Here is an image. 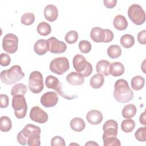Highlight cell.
<instances>
[{
  "label": "cell",
  "mask_w": 146,
  "mask_h": 146,
  "mask_svg": "<svg viewBox=\"0 0 146 146\" xmlns=\"http://www.w3.org/2000/svg\"><path fill=\"white\" fill-rule=\"evenodd\" d=\"M90 37L95 42L108 43L113 40V34L109 29H103L99 27H95L91 30Z\"/></svg>",
  "instance_id": "obj_5"
},
{
  "label": "cell",
  "mask_w": 146,
  "mask_h": 146,
  "mask_svg": "<svg viewBox=\"0 0 146 146\" xmlns=\"http://www.w3.org/2000/svg\"><path fill=\"white\" fill-rule=\"evenodd\" d=\"M70 126L73 131L76 132H81L85 128L86 124L82 118L75 117L70 121Z\"/></svg>",
  "instance_id": "obj_23"
},
{
  "label": "cell",
  "mask_w": 146,
  "mask_h": 146,
  "mask_svg": "<svg viewBox=\"0 0 146 146\" xmlns=\"http://www.w3.org/2000/svg\"><path fill=\"white\" fill-rule=\"evenodd\" d=\"M65 145L66 143L64 139L59 136L53 137L51 140V146H64Z\"/></svg>",
  "instance_id": "obj_37"
},
{
  "label": "cell",
  "mask_w": 146,
  "mask_h": 146,
  "mask_svg": "<svg viewBox=\"0 0 146 146\" xmlns=\"http://www.w3.org/2000/svg\"><path fill=\"white\" fill-rule=\"evenodd\" d=\"M145 84V79L140 75H137L132 78L131 82L132 88L135 91H139L143 88Z\"/></svg>",
  "instance_id": "obj_26"
},
{
  "label": "cell",
  "mask_w": 146,
  "mask_h": 146,
  "mask_svg": "<svg viewBox=\"0 0 146 146\" xmlns=\"http://www.w3.org/2000/svg\"><path fill=\"white\" fill-rule=\"evenodd\" d=\"M44 16L49 22H54L58 17V10L57 7L52 4L47 5L44 9Z\"/></svg>",
  "instance_id": "obj_17"
},
{
  "label": "cell",
  "mask_w": 146,
  "mask_h": 146,
  "mask_svg": "<svg viewBox=\"0 0 146 146\" xmlns=\"http://www.w3.org/2000/svg\"><path fill=\"white\" fill-rule=\"evenodd\" d=\"M108 72L110 74L115 77L121 76L124 72V66L120 62H113L110 64Z\"/></svg>",
  "instance_id": "obj_18"
},
{
  "label": "cell",
  "mask_w": 146,
  "mask_h": 146,
  "mask_svg": "<svg viewBox=\"0 0 146 146\" xmlns=\"http://www.w3.org/2000/svg\"><path fill=\"white\" fill-rule=\"evenodd\" d=\"M103 3L104 6L108 9H112L116 5L117 3L116 0H104Z\"/></svg>",
  "instance_id": "obj_42"
},
{
  "label": "cell",
  "mask_w": 146,
  "mask_h": 146,
  "mask_svg": "<svg viewBox=\"0 0 146 146\" xmlns=\"http://www.w3.org/2000/svg\"><path fill=\"white\" fill-rule=\"evenodd\" d=\"M103 144L104 146H120L121 143L120 140L116 137L110 138L103 140Z\"/></svg>",
  "instance_id": "obj_38"
},
{
  "label": "cell",
  "mask_w": 146,
  "mask_h": 146,
  "mask_svg": "<svg viewBox=\"0 0 146 146\" xmlns=\"http://www.w3.org/2000/svg\"><path fill=\"white\" fill-rule=\"evenodd\" d=\"M41 131L39 127L28 124L17 135L18 142L23 145L39 146L40 144Z\"/></svg>",
  "instance_id": "obj_1"
},
{
  "label": "cell",
  "mask_w": 146,
  "mask_h": 146,
  "mask_svg": "<svg viewBox=\"0 0 146 146\" xmlns=\"http://www.w3.org/2000/svg\"><path fill=\"white\" fill-rule=\"evenodd\" d=\"M27 92V87L22 83L15 84L11 90V94L12 96L21 94L25 95Z\"/></svg>",
  "instance_id": "obj_32"
},
{
  "label": "cell",
  "mask_w": 146,
  "mask_h": 146,
  "mask_svg": "<svg viewBox=\"0 0 146 146\" xmlns=\"http://www.w3.org/2000/svg\"><path fill=\"white\" fill-rule=\"evenodd\" d=\"M104 78L102 74H96L92 76L90 81V84L93 88H99L104 84Z\"/></svg>",
  "instance_id": "obj_25"
},
{
  "label": "cell",
  "mask_w": 146,
  "mask_h": 146,
  "mask_svg": "<svg viewBox=\"0 0 146 146\" xmlns=\"http://www.w3.org/2000/svg\"><path fill=\"white\" fill-rule=\"evenodd\" d=\"M9 97L6 94L0 95V107L1 108H5L9 106Z\"/></svg>",
  "instance_id": "obj_40"
},
{
  "label": "cell",
  "mask_w": 146,
  "mask_h": 146,
  "mask_svg": "<svg viewBox=\"0 0 146 146\" xmlns=\"http://www.w3.org/2000/svg\"><path fill=\"white\" fill-rule=\"evenodd\" d=\"M137 112V109L136 106L133 104H129L125 105L121 112L122 116L125 119H131L135 116Z\"/></svg>",
  "instance_id": "obj_24"
},
{
  "label": "cell",
  "mask_w": 146,
  "mask_h": 146,
  "mask_svg": "<svg viewBox=\"0 0 146 146\" xmlns=\"http://www.w3.org/2000/svg\"><path fill=\"white\" fill-rule=\"evenodd\" d=\"M113 25L116 29L119 31H123L127 28L128 22L124 16L122 15H117L113 19Z\"/></svg>",
  "instance_id": "obj_21"
},
{
  "label": "cell",
  "mask_w": 146,
  "mask_h": 146,
  "mask_svg": "<svg viewBox=\"0 0 146 146\" xmlns=\"http://www.w3.org/2000/svg\"><path fill=\"white\" fill-rule=\"evenodd\" d=\"M51 27L50 25L46 22L39 23L37 26V32L42 36H47L50 34Z\"/></svg>",
  "instance_id": "obj_31"
},
{
  "label": "cell",
  "mask_w": 146,
  "mask_h": 146,
  "mask_svg": "<svg viewBox=\"0 0 146 146\" xmlns=\"http://www.w3.org/2000/svg\"><path fill=\"white\" fill-rule=\"evenodd\" d=\"M35 21V16L32 13H26L23 14L21 18V23L25 25L29 26L32 25Z\"/></svg>",
  "instance_id": "obj_33"
},
{
  "label": "cell",
  "mask_w": 146,
  "mask_h": 146,
  "mask_svg": "<svg viewBox=\"0 0 146 146\" xmlns=\"http://www.w3.org/2000/svg\"><path fill=\"white\" fill-rule=\"evenodd\" d=\"M145 111H144L142 113H141V115H140V117H139V121H140V123L144 125V126L146 125V123H145Z\"/></svg>",
  "instance_id": "obj_43"
},
{
  "label": "cell",
  "mask_w": 146,
  "mask_h": 146,
  "mask_svg": "<svg viewBox=\"0 0 146 146\" xmlns=\"http://www.w3.org/2000/svg\"><path fill=\"white\" fill-rule=\"evenodd\" d=\"M128 15L131 21L137 25L143 24L145 21V13L141 6L137 4H133L129 7Z\"/></svg>",
  "instance_id": "obj_7"
},
{
  "label": "cell",
  "mask_w": 146,
  "mask_h": 146,
  "mask_svg": "<svg viewBox=\"0 0 146 146\" xmlns=\"http://www.w3.org/2000/svg\"><path fill=\"white\" fill-rule=\"evenodd\" d=\"M2 48L9 54H14L18 47V38L14 34L9 33L5 35L2 39Z\"/></svg>",
  "instance_id": "obj_10"
},
{
  "label": "cell",
  "mask_w": 146,
  "mask_h": 146,
  "mask_svg": "<svg viewBox=\"0 0 146 146\" xmlns=\"http://www.w3.org/2000/svg\"><path fill=\"white\" fill-rule=\"evenodd\" d=\"M145 35H146V30H143L138 33L137 40L140 44H146Z\"/></svg>",
  "instance_id": "obj_41"
},
{
  "label": "cell",
  "mask_w": 146,
  "mask_h": 146,
  "mask_svg": "<svg viewBox=\"0 0 146 146\" xmlns=\"http://www.w3.org/2000/svg\"><path fill=\"white\" fill-rule=\"evenodd\" d=\"M45 84L48 88L53 89L54 90L56 91L62 97L66 99L71 100L74 98V96L67 95L65 93H64L62 90V86L61 83L59 82V79L54 76H47L45 80Z\"/></svg>",
  "instance_id": "obj_11"
},
{
  "label": "cell",
  "mask_w": 146,
  "mask_h": 146,
  "mask_svg": "<svg viewBox=\"0 0 146 146\" xmlns=\"http://www.w3.org/2000/svg\"><path fill=\"white\" fill-rule=\"evenodd\" d=\"M67 82L73 86H79L84 82V78L76 72H71L66 76Z\"/></svg>",
  "instance_id": "obj_19"
},
{
  "label": "cell",
  "mask_w": 146,
  "mask_h": 146,
  "mask_svg": "<svg viewBox=\"0 0 146 146\" xmlns=\"http://www.w3.org/2000/svg\"><path fill=\"white\" fill-rule=\"evenodd\" d=\"M64 39L68 44L75 43L78 39V34L75 30H71L66 34Z\"/></svg>",
  "instance_id": "obj_34"
},
{
  "label": "cell",
  "mask_w": 146,
  "mask_h": 146,
  "mask_svg": "<svg viewBox=\"0 0 146 146\" xmlns=\"http://www.w3.org/2000/svg\"><path fill=\"white\" fill-rule=\"evenodd\" d=\"M121 45L126 48H129L132 47L135 44L134 37L131 34H124L123 35L120 39Z\"/></svg>",
  "instance_id": "obj_27"
},
{
  "label": "cell",
  "mask_w": 146,
  "mask_h": 146,
  "mask_svg": "<svg viewBox=\"0 0 146 146\" xmlns=\"http://www.w3.org/2000/svg\"><path fill=\"white\" fill-rule=\"evenodd\" d=\"M110 63L106 60H99L96 65V70L98 74L103 76H108L110 74L108 72Z\"/></svg>",
  "instance_id": "obj_22"
},
{
  "label": "cell",
  "mask_w": 146,
  "mask_h": 146,
  "mask_svg": "<svg viewBox=\"0 0 146 146\" xmlns=\"http://www.w3.org/2000/svg\"><path fill=\"white\" fill-rule=\"evenodd\" d=\"M58 102V96L55 92H47L40 98V103L43 106L46 108L54 107Z\"/></svg>",
  "instance_id": "obj_15"
},
{
  "label": "cell",
  "mask_w": 146,
  "mask_h": 146,
  "mask_svg": "<svg viewBox=\"0 0 146 146\" xmlns=\"http://www.w3.org/2000/svg\"><path fill=\"white\" fill-rule=\"evenodd\" d=\"M30 118L38 123H45L48 119L47 113L38 106L33 107L30 112Z\"/></svg>",
  "instance_id": "obj_14"
},
{
  "label": "cell",
  "mask_w": 146,
  "mask_h": 146,
  "mask_svg": "<svg viewBox=\"0 0 146 146\" xmlns=\"http://www.w3.org/2000/svg\"><path fill=\"white\" fill-rule=\"evenodd\" d=\"M35 52L38 55H43L48 51L47 40L40 39L38 40L34 45Z\"/></svg>",
  "instance_id": "obj_20"
},
{
  "label": "cell",
  "mask_w": 146,
  "mask_h": 146,
  "mask_svg": "<svg viewBox=\"0 0 146 146\" xmlns=\"http://www.w3.org/2000/svg\"><path fill=\"white\" fill-rule=\"evenodd\" d=\"M11 62L10 56L5 53H2L0 56V64L2 66H7Z\"/></svg>",
  "instance_id": "obj_39"
},
{
  "label": "cell",
  "mask_w": 146,
  "mask_h": 146,
  "mask_svg": "<svg viewBox=\"0 0 146 146\" xmlns=\"http://www.w3.org/2000/svg\"><path fill=\"white\" fill-rule=\"evenodd\" d=\"M107 54L111 59H116L121 54V47L117 44H112L107 49Z\"/></svg>",
  "instance_id": "obj_28"
},
{
  "label": "cell",
  "mask_w": 146,
  "mask_h": 146,
  "mask_svg": "<svg viewBox=\"0 0 146 146\" xmlns=\"http://www.w3.org/2000/svg\"><path fill=\"white\" fill-rule=\"evenodd\" d=\"M69 62L66 57H58L54 59L50 64V70L57 75H62L68 70Z\"/></svg>",
  "instance_id": "obj_9"
},
{
  "label": "cell",
  "mask_w": 146,
  "mask_h": 146,
  "mask_svg": "<svg viewBox=\"0 0 146 146\" xmlns=\"http://www.w3.org/2000/svg\"><path fill=\"white\" fill-rule=\"evenodd\" d=\"M133 92L125 80L120 79L116 81L114 86L113 96L117 102L121 103L129 102L133 98Z\"/></svg>",
  "instance_id": "obj_2"
},
{
  "label": "cell",
  "mask_w": 146,
  "mask_h": 146,
  "mask_svg": "<svg viewBox=\"0 0 146 146\" xmlns=\"http://www.w3.org/2000/svg\"><path fill=\"white\" fill-rule=\"evenodd\" d=\"M12 127L11 120L8 116H3L0 119V129L2 132H8Z\"/></svg>",
  "instance_id": "obj_29"
},
{
  "label": "cell",
  "mask_w": 146,
  "mask_h": 146,
  "mask_svg": "<svg viewBox=\"0 0 146 146\" xmlns=\"http://www.w3.org/2000/svg\"><path fill=\"white\" fill-rule=\"evenodd\" d=\"M12 107L14 110V114L18 119H23L26 115L27 104L24 95L18 94L13 96Z\"/></svg>",
  "instance_id": "obj_6"
},
{
  "label": "cell",
  "mask_w": 146,
  "mask_h": 146,
  "mask_svg": "<svg viewBox=\"0 0 146 146\" xmlns=\"http://www.w3.org/2000/svg\"><path fill=\"white\" fill-rule=\"evenodd\" d=\"M79 48L82 53L87 54L91 50L92 46L88 40H82L79 43Z\"/></svg>",
  "instance_id": "obj_35"
},
{
  "label": "cell",
  "mask_w": 146,
  "mask_h": 146,
  "mask_svg": "<svg viewBox=\"0 0 146 146\" xmlns=\"http://www.w3.org/2000/svg\"><path fill=\"white\" fill-rule=\"evenodd\" d=\"M86 119L90 124L97 125L102 121L103 116L100 111L96 110H92L88 111L87 113Z\"/></svg>",
  "instance_id": "obj_16"
},
{
  "label": "cell",
  "mask_w": 146,
  "mask_h": 146,
  "mask_svg": "<svg viewBox=\"0 0 146 146\" xmlns=\"http://www.w3.org/2000/svg\"><path fill=\"white\" fill-rule=\"evenodd\" d=\"M104 133L102 136L103 141L110 138L116 137L117 135L118 124L114 120H108L103 125Z\"/></svg>",
  "instance_id": "obj_12"
},
{
  "label": "cell",
  "mask_w": 146,
  "mask_h": 146,
  "mask_svg": "<svg viewBox=\"0 0 146 146\" xmlns=\"http://www.w3.org/2000/svg\"><path fill=\"white\" fill-rule=\"evenodd\" d=\"M43 79L42 74L38 71L32 72L29 78L28 87L34 94L40 93L43 89Z\"/></svg>",
  "instance_id": "obj_8"
},
{
  "label": "cell",
  "mask_w": 146,
  "mask_h": 146,
  "mask_svg": "<svg viewBox=\"0 0 146 146\" xmlns=\"http://www.w3.org/2000/svg\"><path fill=\"white\" fill-rule=\"evenodd\" d=\"M135 136L137 140L144 142L146 140V127H140L135 133Z\"/></svg>",
  "instance_id": "obj_36"
},
{
  "label": "cell",
  "mask_w": 146,
  "mask_h": 146,
  "mask_svg": "<svg viewBox=\"0 0 146 146\" xmlns=\"http://www.w3.org/2000/svg\"><path fill=\"white\" fill-rule=\"evenodd\" d=\"M85 145H99L98 144H97L96 143H95V141H89L88 143H87Z\"/></svg>",
  "instance_id": "obj_44"
},
{
  "label": "cell",
  "mask_w": 146,
  "mask_h": 146,
  "mask_svg": "<svg viewBox=\"0 0 146 146\" xmlns=\"http://www.w3.org/2000/svg\"><path fill=\"white\" fill-rule=\"evenodd\" d=\"M48 51L53 54H62L67 49L66 43L58 40L55 37H51L47 40Z\"/></svg>",
  "instance_id": "obj_13"
},
{
  "label": "cell",
  "mask_w": 146,
  "mask_h": 146,
  "mask_svg": "<svg viewBox=\"0 0 146 146\" xmlns=\"http://www.w3.org/2000/svg\"><path fill=\"white\" fill-rule=\"evenodd\" d=\"M25 76V74L19 65H14L8 70H3L1 72V82L7 85H11L21 80Z\"/></svg>",
  "instance_id": "obj_3"
},
{
  "label": "cell",
  "mask_w": 146,
  "mask_h": 146,
  "mask_svg": "<svg viewBox=\"0 0 146 146\" xmlns=\"http://www.w3.org/2000/svg\"><path fill=\"white\" fill-rule=\"evenodd\" d=\"M73 67L76 72L84 77L89 76L92 72L91 64L86 61L84 56L81 54H76L73 58Z\"/></svg>",
  "instance_id": "obj_4"
},
{
  "label": "cell",
  "mask_w": 146,
  "mask_h": 146,
  "mask_svg": "<svg viewBox=\"0 0 146 146\" xmlns=\"http://www.w3.org/2000/svg\"><path fill=\"white\" fill-rule=\"evenodd\" d=\"M135 127V122L133 120L127 119L122 121L121 123V130L125 133L132 132Z\"/></svg>",
  "instance_id": "obj_30"
}]
</instances>
